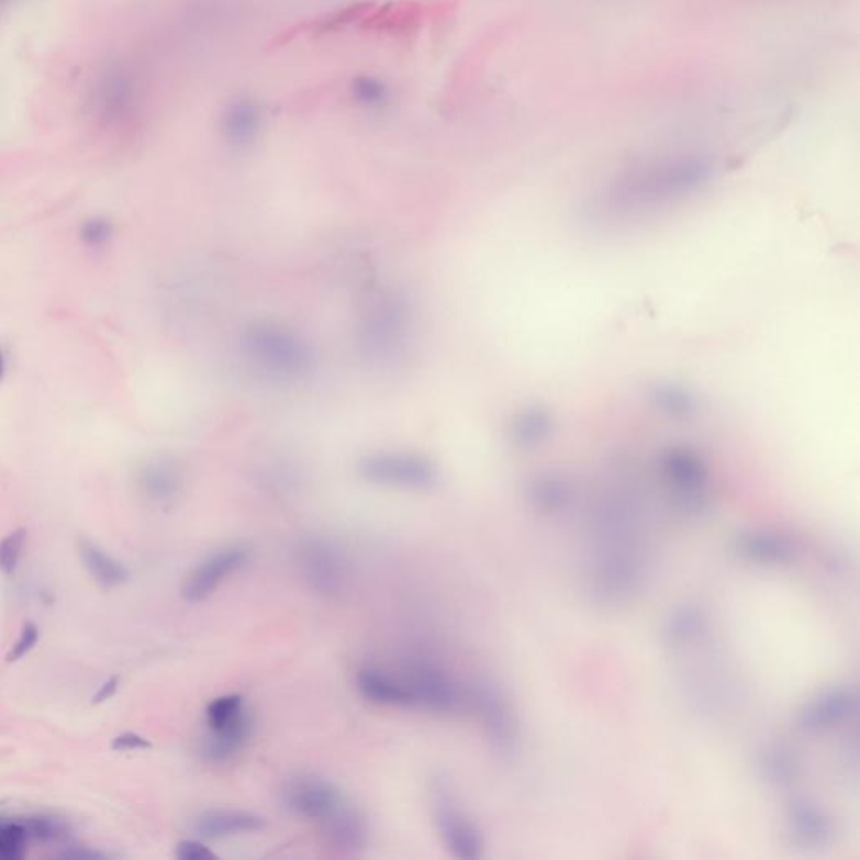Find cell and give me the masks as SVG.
<instances>
[{"mask_svg":"<svg viewBox=\"0 0 860 860\" xmlns=\"http://www.w3.org/2000/svg\"><path fill=\"white\" fill-rule=\"evenodd\" d=\"M347 796L332 780L316 775H300L288 780L281 790V802L294 817L322 824Z\"/></svg>","mask_w":860,"mask_h":860,"instance_id":"cell-7","label":"cell"},{"mask_svg":"<svg viewBox=\"0 0 860 860\" xmlns=\"http://www.w3.org/2000/svg\"><path fill=\"white\" fill-rule=\"evenodd\" d=\"M755 768L768 785L789 786L802 775V758L785 742H768L757 751Z\"/></svg>","mask_w":860,"mask_h":860,"instance_id":"cell-17","label":"cell"},{"mask_svg":"<svg viewBox=\"0 0 860 860\" xmlns=\"http://www.w3.org/2000/svg\"><path fill=\"white\" fill-rule=\"evenodd\" d=\"M298 571L311 592L338 596L351 579L350 560L338 543L325 536H306L294 550Z\"/></svg>","mask_w":860,"mask_h":860,"instance_id":"cell-3","label":"cell"},{"mask_svg":"<svg viewBox=\"0 0 860 860\" xmlns=\"http://www.w3.org/2000/svg\"><path fill=\"white\" fill-rule=\"evenodd\" d=\"M111 234H113V227L107 219H91V221L85 222L81 228L82 241L90 246H101L110 239Z\"/></svg>","mask_w":860,"mask_h":860,"instance_id":"cell-29","label":"cell"},{"mask_svg":"<svg viewBox=\"0 0 860 860\" xmlns=\"http://www.w3.org/2000/svg\"><path fill=\"white\" fill-rule=\"evenodd\" d=\"M786 828L792 842L807 852L830 846L834 825L827 812L812 800L795 798L786 807Z\"/></svg>","mask_w":860,"mask_h":860,"instance_id":"cell-11","label":"cell"},{"mask_svg":"<svg viewBox=\"0 0 860 860\" xmlns=\"http://www.w3.org/2000/svg\"><path fill=\"white\" fill-rule=\"evenodd\" d=\"M857 706L859 694L853 688H830L798 711L796 725L808 733L828 731L853 718Z\"/></svg>","mask_w":860,"mask_h":860,"instance_id":"cell-10","label":"cell"},{"mask_svg":"<svg viewBox=\"0 0 860 860\" xmlns=\"http://www.w3.org/2000/svg\"><path fill=\"white\" fill-rule=\"evenodd\" d=\"M78 555L88 573L107 589L123 585L130 579L129 568L91 539H78Z\"/></svg>","mask_w":860,"mask_h":860,"instance_id":"cell-21","label":"cell"},{"mask_svg":"<svg viewBox=\"0 0 860 860\" xmlns=\"http://www.w3.org/2000/svg\"><path fill=\"white\" fill-rule=\"evenodd\" d=\"M253 716L246 710L227 725L209 729V735L202 741V757L212 764H224L233 760L246 748L253 735Z\"/></svg>","mask_w":860,"mask_h":860,"instance_id":"cell-16","label":"cell"},{"mask_svg":"<svg viewBox=\"0 0 860 860\" xmlns=\"http://www.w3.org/2000/svg\"><path fill=\"white\" fill-rule=\"evenodd\" d=\"M573 491L565 479L543 474L533 479L529 485V501L541 513H560L570 506Z\"/></svg>","mask_w":860,"mask_h":860,"instance_id":"cell-24","label":"cell"},{"mask_svg":"<svg viewBox=\"0 0 860 860\" xmlns=\"http://www.w3.org/2000/svg\"><path fill=\"white\" fill-rule=\"evenodd\" d=\"M176 857L179 860H215L217 856L200 840L187 839L176 847Z\"/></svg>","mask_w":860,"mask_h":860,"instance_id":"cell-30","label":"cell"},{"mask_svg":"<svg viewBox=\"0 0 860 860\" xmlns=\"http://www.w3.org/2000/svg\"><path fill=\"white\" fill-rule=\"evenodd\" d=\"M40 627L33 622H27L22 627L21 636H19L18 643L12 646L11 652L8 654V662H18L19 659L31 652L40 640Z\"/></svg>","mask_w":860,"mask_h":860,"instance_id":"cell-28","label":"cell"},{"mask_svg":"<svg viewBox=\"0 0 860 860\" xmlns=\"http://www.w3.org/2000/svg\"><path fill=\"white\" fill-rule=\"evenodd\" d=\"M706 625L703 608L693 604L679 605L666 618L662 636L669 646H690L703 636Z\"/></svg>","mask_w":860,"mask_h":860,"instance_id":"cell-22","label":"cell"},{"mask_svg":"<svg viewBox=\"0 0 860 860\" xmlns=\"http://www.w3.org/2000/svg\"><path fill=\"white\" fill-rule=\"evenodd\" d=\"M25 539H27V533L22 528L15 529V532L9 533L8 536L0 539V571L4 576H12L18 570L22 551H24Z\"/></svg>","mask_w":860,"mask_h":860,"instance_id":"cell-27","label":"cell"},{"mask_svg":"<svg viewBox=\"0 0 860 860\" xmlns=\"http://www.w3.org/2000/svg\"><path fill=\"white\" fill-rule=\"evenodd\" d=\"M397 674L411 694L412 707L447 714L466 706V690L436 662L409 659Z\"/></svg>","mask_w":860,"mask_h":860,"instance_id":"cell-5","label":"cell"},{"mask_svg":"<svg viewBox=\"0 0 860 860\" xmlns=\"http://www.w3.org/2000/svg\"><path fill=\"white\" fill-rule=\"evenodd\" d=\"M466 706L478 714L494 753L513 757L518 750V722L503 688L491 679H479L466 690Z\"/></svg>","mask_w":860,"mask_h":860,"instance_id":"cell-4","label":"cell"},{"mask_svg":"<svg viewBox=\"0 0 860 860\" xmlns=\"http://www.w3.org/2000/svg\"><path fill=\"white\" fill-rule=\"evenodd\" d=\"M221 114L222 136L234 147L250 145L265 125V110L254 98H236Z\"/></svg>","mask_w":860,"mask_h":860,"instance_id":"cell-15","label":"cell"},{"mask_svg":"<svg viewBox=\"0 0 860 860\" xmlns=\"http://www.w3.org/2000/svg\"><path fill=\"white\" fill-rule=\"evenodd\" d=\"M320 827L326 842L343 856H358L370 842V825L367 817L348 800L325 818Z\"/></svg>","mask_w":860,"mask_h":860,"instance_id":"cell-12","label":"cell"},{"mask_svg":"<svg viewBox=\"0 0 860 860\" xmlns=\"http://www.w3.org/2000/svg\"><path fill=\"white\" fill-rule=\"evenodd\" d=\"M150 747V741L136 733H123L111 742V748L116 751L147 750Z\"/></svg>","mask_w":860,"mask_h":860,"instance_id":"cell-31","label":"cell"},{"mask_svg":"<svg viewBox=\"0 0 860 860\" xmlns=\"http://www.w3.org/2000/svg\"><path fill=\"white\" fill-rule=\"evenodd\" d=\"M733 550L742 560L760 565H789L800 557L798 545L793 539L773 532L739 533Z\"/></svg>","mask_w":860,"mask_h":860,"instance_id":"cell-13","label":"cell"},{"mask_svg":"<svg viewBox=\"0 0 860 860\" xmlns=\"http://www.w3.org/2000/svg\"><path fill=\"white\" fill-rule=\"evenodd\" d=\"M644 565L633 543L602 547L589 576V593L599 605H621L639 592Z\"/></svg>","mask_w":860,"mask_h":860,"instance_id":"cell-1","label":"cell"},{"mask_svg":"<svg viewBox=\"0 0 860 860\" xmlns=\"http://www.w3.org/2000/svg\"><path fill=\"white\" fill-rule=\"evenodd\" d=\"M29 834L25 820L0 818V860H21L27 853Z\"/></svg>","mask_w":860,"mask_h":860,"instance_id":"cell-25","label":"cell"},{"mask_svg":"<svg viewBox=\"0 0 860 860\" xmlns=\"http://www.w3.org/2000/svg\"><path fill=\"white\" fill-rule=\"evenodd\" d=\"M138 485L143 496L155 504L176 500L182 488L179 466L168 459H155L143 465L138 472Z\"/></svg>","mask_w":860,"mask_h":860,"instance_id":"cell-20","label":"cell"},{"mask_svg":"<svg viewBox=\"0 0 860 860\" xmlns=\"http://www.w3.org/2000/svg\"><path fill=\"white\" fill-rule=\"evenodd\" d=\"M5 373V358L4 355H2V351H0V380L4 379Z\"/></svg>","mask_w":860,"mask_h":860,"instance_id":"cell-33","label":"cell"},{"mask_svg":"<svg viewBox=\"0 0 860 860\" xmlns=\"http://www.w3.org/2000/svg\"><path fill=\"white\" fill-rule=\"evenodd\" d=\"M265 828V818L247 811L215 808L197 817L193 830L204 840H224L233 837L249 836Z\"/></svg>","mask_w":860,"mask_h":860,"instance_id":"cell-14","label":"cell"},{"mask_svg":"<svg viewBox=\"0 0 860 860\" xmlns=\"http://www.w3.org/2000/svg\"><path fill=\"white\" fill-rule=\"evenodd\" d=\"M357 688L365 700L379 706L412 707L411 694L397 672L368 666L358 671Z\"/></svg>","mask_w":860,"mask_h":860,"instance_id":"cell-18","label":"cell"},{"mask_svg":"<svg viewBox=\"0 0 860 860\" xmlns=\"http://www.w3.org/2000/svg\"><path fill=\"white\" fill-rule=\"evenodd\" d=\"M244 345L254 360L281 376H298L310 367L311 355L303 343L276 326H253Z\"/></svg>","mask_w":860,"mask_h":860,"instance_id":"cell-6","label":"cell"},{"mask_svg":"<svg viewBox=\"0 0 860 860\" xmlns=\"http://www.w3.org/2000/svg\"><path fill=\"white\" fill-rule=\"evenodd\" d=\"M431 814L446 849L457 859L474 860L484 852V837L476 822L462 811L453 785L443 777L428 790Z\"/></svg>","mask_w":860,"mask_h":860,"instance_id":"cell-2","label":"cell"},{"mask_svg":"<svg viewBox=\"0 0 860 860\" xmlns=\"http://www.w3.org/2000/svg\"><path fill=\"white\" fill-rule=\"evenodd\" d=\"M249 558L250 551L243 545H228L208 555L183 582V599L190 604L204 602L225 580L239 573L249 563Z\"/></svg>","mask_w":860,"mask_h":860,"instance_id":"cell-9","label":"cell"},{"mask_svg":"<svg viewBox=\"0 0 860 860\" xmlns=\"http://www.w3.org/2000/svg\"><path fill=\"white\" fill-rule=\"evenodd\" d=\"M244 697L241 694H225V696L215 697L208 710H205V723L208 729L217 728V726L227 725L236 719L237 716L246 711Z\"/></svg>","mask_w":860,"mask_h":860,"instance_id":"cell-26","label":"cell"},{"mask_svg":"<svg viewBox=\"0 0 860 860\" xmlns=\"http://www.w3.org/2000/svg\"><path fill=\"white\" fill-rule=\"evenodd\" d=\"M360 474L373 484L427 490L436 482V469L431 462L409 454H377L360 462Z\"/></svg>","mask_w":860,"mask_h":860,"instance_id":"cell-8","label":"cell"},{"mask_svg":"<svg viewBox=\"0 0 860 860\" xmlns=\"http://www.w3.org/2000/svg\"><path fill=\"white\" fill-rule=\"evenodd\" d=\"M348 98L365 111H383L393 101V90L387 79L376 75H358L348 85Z\"/></svg>","mask_w":860,"mask_h":860,"instance_id":"cell-23","label":"cell"},{"mask_svg":"<svg viewBox=\"0 0 860 860\" xmlns=\"http://www.w3.org/2000/svg\"><path fill=\"white\" fill-rule=\"evenodd\" d=\"M119 684L120 679L116 678V675L104 681L103 684H101L100 690H98V693L93 696V704H101L104 703V701L111 700V697L114 696V693H116V690H119Z\"/></svg>","mask_w":860,"mask_h":860,"instance_id":"cell-32","label":"cell"},{"mask_svg":"<svg viewBox=\"0 0 860 860\" xmlns=\"http://www.w3.org/2000/svg\"><path fill=\"white\" fill-rule=\"evenodd\" d=\"M404 310L395 301H386L368 316L364 328V345L371 354H383L400 342L404 333Z\"/></svg>","mask_w":860,"mask_h":860,"instance_id":"cell-19","label":"cell"}]
</instances>
